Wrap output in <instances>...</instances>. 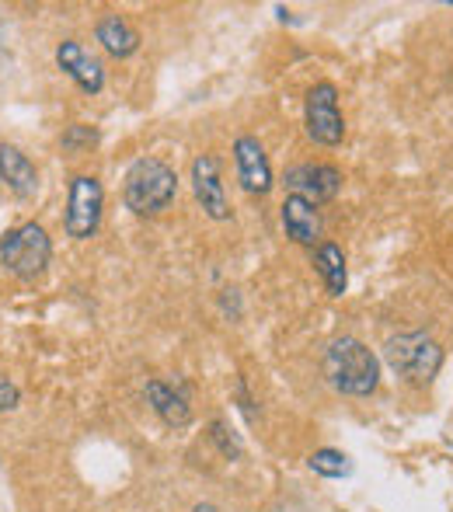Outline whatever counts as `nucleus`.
Masks as SVG:
<instances>
[{"instance_id":"obj_8","label":"nucleus","mask_w":453,"mask_h":512,"mask_svg":"<svg viewBox=\"0 0 453 512\" xmlns=\"http://www.w3.org/2000/svg\"><path fill=\"white\" fill-rule=\"evenodd\" d=\"M234 168H237V182L248 196H269L272 192V164L265 147L258 143V136H237L234 140Z\"/></svg>"},{"instance_id":"obj_11","label":"nucleus","mask_w":453,"mask_h":512,"mask_svg":"<svg viewBox=\"0 0 453 512\" xmlns=\"http://www.w3.org/2000/svg\"><path fill=\"white\" fill-rule=\"evenodd\" d=\"M279 220H283V230L293 244H304V248H318L321 234H325V223H321V213L314 203L300 196H286L283 206H279Z\"/></svg>"},{"instance_id":"obj_6","label":"nucleus","mask_w":453,"mask_h":512,"mask_svg":"<svg viewBox=\"0 0 453 512\" xmlns=\"http://www.w3.org/2000/svg\"><path fill=\"white\" fill-rule=\"evenodd\" d=\"M304 122H307V136L314 143H321V147H339L345 140V115L339 108V88L332 81H321L307 91Z\"/></svg>"},{"instance_id":"obj_19","label":"nucleus","mask_w":453,"mask_h":512,"mask_svg":"<svg viewBox=\"0 0 453 512\" xmlns=\"http://www.w3.org/2000/svg\"><path fill=\"white\" fill-rule=\"evenodd\" d=\"M210 429H213V432H210L213 443L220 446V453H224V457H237V453H241V446H237L234 439H227V436H224V432H227V429H224V422H213Z\"/></svg>"},{"instance_id":"obj_9","label":"nucleus","mask_w":453,"mask_h":512,"mask_svg":"<svg viewBox=\"0 0 453 512\" xmlns=\"http://www.w3.org/2000/svg\"><path fill=\"white\" fill-rule=\"evenodd\" d=\"M192 192L196 203L210 220H230V203L224 192V178H220V161L213 154H199L192 161Z\"/></svg>"},{"instance_id":"obj_17","label":"nucleus","mask_w":453,"mask_h":512,"mask_svg":"<svg viewBox=\"0 0 453 512\" xmlns=\"http://www.w3.org/2000/svg\"><path fill=\"white\" fill-rule=\"evenodd\" d=\"M98 143V133L91 126H84V122H74V126H67L63 129V136H60V147H63V154H84V150H91Z\"/></svg>"},{"instance_id":"obj_7","label":"nucleus","mask_w":453,"mask_h":512,"mask_svg":"<svg viewBox=\"0 0 453 512\" xmlns=\"http://www.w3.org/2000/svg\"><path fill=\"white\" fill-rule=\"evenodd\" d=\"M283 189L307 203H332L342 192V171L335 164H293L283 175Z\"/></svg>"},{"instance_id":"obj_10","label":"nucleus","mask_w":453,"mask_h":512,"mask_svg":"<svg viewBox=\"0 0 453 512\" xmlns=\"http://www.w3.org/2000/svg\"><path fill=\"white\" fill-rule=\"evenodd\" d=\"M56 63H60V70L84 91V95H98V91L105 88L102 60H95L77 39H67L56 46Z\"/></svg>"},{"instance_id":"obj_5","label":"nucleus","mask_w":453,"mask_h":512,"mask_svg":"<svg viewBox=\"0 0 453 512\" xmlns=\"http://www.w3.org/2000/svg\"><path fill=\"white\" fill-rule=\"evenodd\" d=\"M105 213V189L95 175H74L67 192V213H63V227L67 237L74 241H91L102 227Z\"/></svg>"},{"instance_id":"obj_14","label":"nucleus","mask_w":453,"mask_h":512,"mask_svg":"<svg viewBox=\"0 0 453 512\" xmlns=\"http://www.w3.org/2000/svg\"><path fill=\"white\" fill-rule=\"evenodd\" d=\"M147 405L154 408V415L161 418L164 425H171V429H182V425L192 422L189 398H185L182 391H175L171 384H164V380H150L147 384Z\"/></svg>"},{"instance_id":"obj_2","label":"nucleus","mask_w":453,"mask_h":512,"mask_svg":"<svg viewBox=\"0 0 453 512\" xmlns=\"http://www.w3.org/2000/svg\"><path fill=\"white\" fill-rule=\"evenodd\" d=\"M178 196V175L161 157H140L126 171L122 182V203L136 216H161Z\"/></svg>"},{"instance_id":"obj_20","label":"nucleus","mask_w":453,"mask_h":512,"mask_svg":"<svg viewBox=\"0 0 453 512\" xmlns=\"http://www.w3.org/2000/svg\"><path fill=\"white\" fill-rule=\"evenodd\" d=\"M192 512H220V509H217V506H210V502H203V506H196Z\"/></svg>"},{"instance_id":"obj_4","label":"nucleus","mask_w":453,"mask_h":512,"mask_svg":"<svg viewBox=\"0 0 453 512\" xmlns=\"http://www.w3.org/2000/svg\"><path fill=\"white\" fill-rule=\"evenodd\" d=\"M49 262H53V241L42 223L28 220L0 237V265L21 283L39 279L49 269Z\"/></svg>"},{"instance_id":"obj_15","label":"nucleus","mask_w":453,"mask_h":512,"mask_svg":"<svg viewBox=\"0 0 453 512\" xmlns=\"http://www.w3.org/2000/svg\"><path fill=\"white\" fill-rule=\"evenodd\" d=\"M314 272L325 283L328 297H342L345 286H349V269H345V251L332 241H321L314 248Z\"/></svg>"},{"instance_id":"obj_16","label":"nucleus","mask_w":453,"mask_h":512,"mask_svg":"<svg viewBox=\"0 0 453 512\" xmlns=\"http://www.w3.org/2000/svg\"><path fill=\"white\" fill-rule=\"evenodd\" d=\"M307 464H311V471L321 474V478H345V474L352 471L349 457H345L342 450H332V446H325V450H314L311 457H307Z\"/></svg>"},{"instance_id":"obj_1","label":"nucleus","mask_w":453,"mask_h":512,"mask_svg":"<svg viewBox=\"0 0 453 512\" xmlns=\"http://www.w3.org/2000/svg\"><path fill=\"white\" fill-rule=\"evenodd\" d=\"M325 377L339 394L349 398H370L380 387V359L359 338H332L325 349Z\"/></svg>"},{"instance_id":"obj_18","label":"nucleus","mask_w":453,"mask_h":512,"mask_svg":"<svg viewBox=\"0 0 453 512\" xmlns=\"http://www.w3.org/2000/svg\"><path fill=\"white\" fill-rule=\"evenodd\" d=\"M18 401H21L18 384H14V380L7 377V373H0V415H4V411L18 408Z\"/></svg>"},{"instance_id":"obj_12","label":"nucleus","mask_w":453,"mask_h":512,"mask_svg":"<svg viewBox=\"0 0 453 512\" xmlns=\"http://www.w3.org/2000/svg\"><path fill=\"white\" fill-rule=\"evenodd\" d=\"M0 182L18 199H32L39 192V171L28 161V154H21L11 143H0Z\"/></svg>"},{"instance_id":"obj_13","label":"nucleus","mask_w":453,"mask_h":512,"mask_svg":"<svg viewBox=\"0 0 453 512\" xmlns=\"http://www.w3.org/2000/svg\"><path fill=\"white\" fill-rule=\"evenodd\" d=\"M95 39L102 42V49L115 56V60H129L140 49V32L122 14H102L95 25Z\"/></svg>"},{"instance_id":"obj_3","label":"nucleus","mask_w":453,"mask_h":512,"mask_svg":"<svg viewBox=\"0 0 453 512\" xmlns=\"http://www.w3.org/2000/svg\"><path fill=\"white\" fill-rule=\"evenodd\" d=\"M384 359L401 380L415 387L433 384V377L443 366V349L433 335L426 331H405V335H391L384 342Z\"/></svg>"}]
</instances>
